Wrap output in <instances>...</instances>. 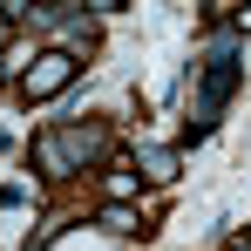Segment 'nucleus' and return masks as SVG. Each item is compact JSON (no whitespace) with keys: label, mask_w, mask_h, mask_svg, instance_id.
<instances>
[{"label":"nucleus","mask_w":251,"mask_h":251,"mask_svg":"<svg viewBox=\"0 0 251 251\" xmlns=\"http://www.w3.org/2000/svg\"><path fill=\"white\" fill-rule=\"evenodd\" d=\"M136 163L150 170V176H156V183H170V176H176V150H163V143H150V150H143V156H136Z\"/></svg>","instance_id":"nucleus-4"},{"label":"nucleus","mask_w":251,"mask_h":251,"mask_svg":"<svg viewBox=\"0 0 251 251\" xmlns=\"http://www.w3.org/2000/svg\"><path fill=\"white\" fill-rule=\"evenodd\" d=\"M102 224H109V231H136V210H129V204H109V210H102Z\"/></svg>","instance_id":"nucleus-6"},{"label":"nucleus","mask_w":251,"mask_h":251,"mask_svg":"<svg viewBox=\"0 0 251 251\" xmlns=\"http://www.w3.org/2000/svg\"><path fill=\"white\" fill-rule=\"evenodd\" d=\"M238 27H245V34H251V7H245V14H238Z\"/></svg>","instance_id":"nucleus-8"},{"label":"nucleus","mask_w":251,"mask_h":251,"mask_svg":"<svg viewBox=\"0 0 251 251\" xmlns=\"http://www.w3.org/2000/svg\"><path fill=\"white\" fill-rule=\"evenodd\" d=\"M231 251H251V245H231Z\"/></svg>","instance_id":"nucleus-9"},{"label":"nucleus","mask_w":251,"mask_h":251,"mask_svg":"<svg viewBox=\"0 0 251 251\" xmlns=\"http://www.w3.org/2000/svg\"><path fill=\"white\" fill-rule=\"evenodd\" d=\"M7 34H14V21H0V48H7Z\"/></svg>","instance_id":"nucleus-7"},{"label":"nucleus","mask_w":251,"mask_h":251,"mask_svg":"<svg viewBox=\"0 0 251 251\" xmlns=\"http://www.w3.org/2000/svg\"><path fill=\"white\" fill-rule=\"evenodd\" d=\"M238 88V41H210L204 48V88H197V109H190V136H210L224 102Z\"/></svg>","instance_id":"nucleus-1"},{"label":"nucleus","mask_w":251,"mask_h":251,"mask_svg":"<svg viewBox=\"0 0 251 251\" xmlns=\"http://www.w3.org/2000/svg\"><path fill=\"white\" fill-rule=\"evenodd\" d=\"M95 150H102V129H41L34 136V156L48 163V176H75Z\"/></svg>","instance_id":"nucleus-2"},{"label":"nucleus","mask_w":251,"mask_h":251,"mask_svg":"<svg viewBox=\"0 0 251 251\" xmlns=\"http://www.w3.org/2000/svg\"><path fill=\"white\" fill-rule=\"evenodd\" d=\"M0 204H14V197H0Z\"/></svg>","instance_id":"nucleus-10"},{"label":"nucleus","mask_w":251,"mask_h":251,"mask_svg":"<svg viewBox=\"0 0 251 251\" xmlns=\"http://www.w3.org/2000/svg\"><path fill=\"white\" fill-rule=\"evenodd\" d=\"M61 231H68V217H48V224H41V231H34V238H27L21 251H48L54 238H61Z\"/></svg>","instance_id":"nucleus-5"},{"label":"nucleus","mask_w":251,"mask_h":251,"mask_svg":"<svg viewBox=\"0 0 251 251\" xmlns=\"http://www.w3.org/2000/svg\"><path fill=\"white\" fill-rule=\"evenodd\" d=\"M75 68H82V61H75L68 48H48V54H34V68L21 75V95H27V102H48L54 88L75 82Z\"/></svg>","instance_id":"nucleus-3"}]
</instances>
